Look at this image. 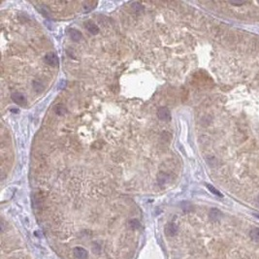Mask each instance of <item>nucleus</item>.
Returning a JSON list of instances; mask_svg holds the SVG:
<instances>
[{
    "label": "nucleus",
    "instance_id": "1",
    "mask_svg": "<svg viewBox=\"0 0 259 259\" xmlns=\"http://www.w3.org/2000/svg\"><path fill=\"white\" fill-rule=\"evenodd\" d=\"M157 116L161 119V120L169 121L171 119V113L168 108L162 107V108H159L157 111Z\"/></svg>",
    "mask_w": 259,
    "mask_h": 259
},
{
    "label": "nucleus",
    "instance_id": "2",
    "mask_svg": "<svg viewBox=\"0 0 259 259\" xmlns=\"http://www.w3.org/2000/svg\"><path fill=\"white\" fill-rule=\"evenodd\" d=\"M73 252H74V256L78 259H87V256H89L87 250H85L84 247H76Z\"/></svg>",
    "mask_w": 259,
    "mask_h": 259
},
{
    "label": "nucleus",
    "instance_id": "3",
    "mask_svg": "<svg viewBox=\"0 0 259 259\" xmlns=\"http://www.w3.org/2000/svg\"><path fill=\"white\" fill-rule=\"evenodd\" d=\"M11 98H12V100L15 102V103L21 105V106H22V105L25 104V102H26V99H25V97L24 95L21 94V93H19V92H15L13 93L12 96H11Z\"/></svg>",
    "mask_w": 259,
    "mask_h": 259
},
{
    "label": "nucleus",
    "instance_id": "4",
    "mask_svg": "<svg viewBox=\"0 0 259 259\" xmlns=\"http://www.w3.org/2000/svg\"><path fill=\"white\" fill-rule=\"evenodd\" d=\"M165 234L167 236H175L178 232V227L176 224L174 223H168L166 226H165Z\"/></svg>",
    "mask_w": 259,
    "mask_h": 259
},
{
    "label": "nucleus",
    "instance_id": "5",
    "mask_svg": "<svg viewBox=\"0 0 259 259\" xmlns=\"http://www.w3.org/2000/svg\"><path fill=\"white\" fill-rule=\"evenodd\" d=\"M45 59H46L47 63L52 65V66H57L58 65V58L55 53H50L45 56Z\"/></svg>",
    "mask_w": 259,
    "mask_h": 259
},
{
    "label": "nucleus",
    "instance_id": "6",
    "mask_svg": "<svg viewBox=\"0 0 259 259\" xmlns=\"http://www.w3.org/2000/svg\"><path fill=\"white\" fill-rule=\"evenodd\" d=\"M249 236L251 238V240L253 242H256V243H259V228L258 227H254L250 230L249 232Z\"/></svg>",
    "mask_w": 259,
    "mask_h": 259
},
{
    "label": "nucleus",
    "instance_id": "7",
    "mask_svg": "<svg viewBox=\"0 0 259 259\" xmlns=\"http://www.w3.org/2000/svg\"><path fill=\"white\" fill-rule=\"evenodd\" d=\"M69 34H70L71 39H72L73 41H75V42L80 41V39L82 38V33L80 32V31L76 30V29H70Z\"/></svg>",
    "mask_w": 259,
    "mask_h": 259
},
{
    "label": "nucleus",
    "instance_id": "8",
    "mask_svg": "<svg viewBox=\"0 0 259 259\" xmlns=\"http://www.w3.org/2000/svg\"><path fill=\"white\" fill-rule=\"evenodd\" d=\"M85 27H87V29L89 30L90 33H92V34H97L98 31H99L98 26L95 24H93V22H87V24H85Z\"/></svg>",
    "mask_w": 259,
    "mask_h": 259
},
{
    "label": "nucleus",
    "instance_id": "9",
    "mask_svg": "<svg viewBox=\"0 0 259 259\" xmlns=\"http://www.w3.org/2000/svg\"><path fill=\"white\" fill-rule=\"evenodd\" d=\"M220 215H221L220 212V211H218V210H217V209H213L212 211H211V213H210V217H211V218H212V220H220Z\"/></svg>",
    "mask_w": 259,
    "mask_h": 259
},
{
    "label": "nucleus",
    "instance_id": "10",
    "mask_svg": "<svg viewBox=\"0 0 259 259\" xmlns=\"http://www.w3.org/2000/svg\"><path fill=\"white\" fill-rule=\"evenodd\" d=\"M55 112L56 115L58 116H63L65 113H66V108H65L64 106H62V105H56L55 108Z\"/></svg>",
    "mask_w": 259,
    "mask_h": 259
},
{
    "label": "nucleus",
    "instance_id": "11",
    "mask_svg": "<svg viewBox=\"0 0 259 259\" xmlns=\"http://www.w3.org/2000/svg\"><path fill=\"white\" fill-rule=\"evenodd\" d=\"M168 179H169V177H168L166 174H164V173H161V174L158 176L157 180H158L159 184H160V186H162V184H164L165 183H166V181L168 180Z\"/></svg>",
    "mask_w": 259,
    "mask_h": 259
},
{
    "label": "nucleus",
    "instance_id": "12",
    "mask_svg": "<svg viewBox=\"0 0 259 259\" xmlns=\"http://www.w3.org/2000/svg\"><path fill=\"white\" fill-rule=\"evenodd\" d=\"M207 187H208V189H209L210 191L213 193V194H215V195H217V196H220V197H222V194H221V193L218 191L217 188H215V187H213V186H211V184H208Z\"/></svg>",
    "mask_w": 259,
    "mask_h": 259
},
{
    "label": "nucleus",
    "instance_id": "13",
    "mask_svg": "<svg viewBox=\"0 0 259 259\" xmlns=\"http://www.w3.org/2000/svg\"><path fill=\"white\" fill-rule=\"evenodd\" d=\"M129 226L131 227V228H139L140 227V222L137 220H132L129 221Z\"/></svg>",
    "mask_w": 259,
    "mask_h": 259
},
{
    "label": "nucleus",
    "instance_id": "14",
    "mask_svg": "<svg viewBox=\"0 0 259 259\" xmlns=\"http://www.w3.org/2000/svg\"><path fill=\"white\" fill-rule=\"evenodd\" d=\"M132 7H133V9H134L135 11H137V12H141V11L144 10L143 6H142L140 3H133Z\"/></svg>",
    "mask_w": 259,
    "mask_h": 259
},
{
    "label": "nucleus",
    "instance_id": "15",
    "mask_svg": "<svg viewBox=\"0 0 259 259\" xmlns=\"http://www.w3.org/2000/svg\"><path fill=\"white\" fill-rule=\"evenodd\" d=\"M93 146H94V147L96 148V149H99V148H101L102 143H101V142H96V143L93 144Z\"/></svg>",
    "mask_w": 259,
    "mask_h": 259
},
{
    "label": "nucleus",
    "instance_id": "16",
    "mask_svg": "<svg viewBox=\"0 0 259 259\" xmlns=\"http://www.w3.org/2000/svg\"><path fill=\"white\" fill-rule=\"evenodd\" d=\"M255 215V217H258V218H259V213H258V215H257V213H255V215Z\"/></svg>",
    "mask_w": 259,
    "mask_h": 259
},
{
    "label": "nucleus",
    "instance_id": "17",
    "mask_svg": "<svg viewBox=\"0 0 259 259\" xmlns=\"http://www.w3.org/2000/svg\"><path fill=\"white\" fill-rule=\"evenodd\" d=\"M258 204H259V197H258Z\"/></svg>",
    "mask_w": 259,
    "mask_h": 259
},
{
    "label": "nucleus",
    "instance_id": "18",
    "mask_svg": "<svg viewBox=\"0 0 259 259\" xmlns=\"http://www.w3.org/2000/svg\"><path fill=\"white\" fill-rule=\"evenodd\" d=\"M258 3H259V1H258Z\"/></svg>",
    "mask_w": 259,
    "mask_h": 259
}]
</instances>
